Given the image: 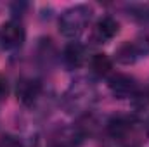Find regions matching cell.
<instances>
[{"label": "cell", "mask_w": 149, "mask_h": 147, "mask_svg": "<svg viewBox=\"0 0 149 147\" xmlns=\"http://www.w3.org/2000/svg\"><path fill=\"white\" fill-rule=\"evenodd\" d=\"M109 88L113 90V94L120 99H125V97H130L135 94V81L134 78L127 76V74H116L109 80Z\"/></svg>", "instance_id": "obj_5"}, {"label": "cell", "mask_w": 149, "mask_h": 147, "mask_svg": "<svg viewBox=\"0 0 149 147\" xmlns=\"http://www.w3.org/2000/svg\"><path fill=\"white\" fill-rule=\"evenodd\" d=\"M149 52V42L144 40H134V42H127L125 45L120 47V50L116 52V59L123 64H130L134 61H137L139 57L146 55Z\"/></svg>", "instance_id": "obj_2"}, {"label": "cell", "mask_w": 149, "mask_h": 147, "mask_svg": "<svg viewBox=\"0 0 149 147\" xmlns=\"http://www.w3.org/2000/svg\"><path fill=\"white\" fill-rule=\"evenodd\" d=\"M148 97H149V88H148Z\"/></svg>", "instance_id": "obj_12"}, {"label": "cell", "mask_w": 149, "mask_h": 147, "mask_svg": "<svg viewBox=\"0 0 149 147\" xmlns=\"http://www.w3.org/2000/svg\"><path fill=\"white\" fill-rule=\"evenodd\" d=\"M118 30H120L118 23H116L113 17L106 16V17H102V19L95 24L92 37H94V40H95L97 43H106L108 40H111V38L118 33Z\"/></svg>", "instance_id": "obj_6"}, {"label": "cell", "mask_w": 149, "mask_h": 147, "mask_svg": "<svg viewBox=\"0 0 149 147\" xmlns=\"http://www.w3.org/2000/svg\"><path fill=\"white\" fill-rule=\"evenodd\" d=\"M90 66H92V69H94V73L95 74L104 76V74L109 73L113 62H111V59H109L106 54H95V55L92 57V61H90Z\"/></svg>", "instance_id": "obj_8"}, {"label": "cell", "mask_w": 149, "mask_h": 147, "mask_svg": "<svg viewBox=\"0 0 149 147\" xmlns=\"http://www.w3.org/2000/svg\"><path fill=\"white\" fill-rule=\"evenodd\" d=\"M24 28L16 23V21H9L2 26L0 30V42H2V47L3 49H17L23 45L24 42Z\"/></svg>", "instance_id": "obj_3"}, {"label": "cell", "mask_w": 149, "mask_h": 147, "mask_svg": "<svg viewBox=\"0 0 149 147\" xmlns=\"http://www.w3.org/2000/svg\"><path fill=\"white\" fill-rule=\"evenodd\" d=\"M85 57H87V54H85V47L83 45H80L76 42L66 45V49H64V59H66V62L70 66L80 68L85 62Z\"/></svg>", "instance_id": "obj_7"}, {"label": "cell", "mask_w": 149, "mask_h": 147, "mask_svg": "<svg viewBox=\"0 0 149 147\" xmlns=\"http://www.w3.org/2000/svg\"><path fill=\"white\" fill-rule=\"evenodd\" d=\"M0 147H23V146L17 139H14L10 135H5V137L0 139Z\"/></svg>", "instance_id": "obj_10"}, {"label": "cell", "mask_w": 149, "mask_h": 147, "mask_svg": "<svg viewBox=\"0 0 149 147\" xmlns=\"http://www.w3.org/2000/svg\"><path fill=\"white\" fill-rule=\"evenodd\" d=\"M7 95V81L3 78H0V97Z\"/></svg>", "instance_id": "obj_11"}, {"label": "cell", "mask_w": 149, "mask_h": 147, "mask_svg": "<svg viewBox=\"0 0 149 147\" xmlns=\"http://www.w3.org/2000/svg\"><path fill=\"white\" fill-rule=\"evenodd\" d=\"M108 130H109V133H111L113 137L121 139V137H125L128 133L130 123L125 118H113L111 121H109V125H108Z\"/></svg>", "instance_id": "obj_9"}, {"label": "cell", "mask_w": 149, "mask_h": 147, "mask_svg": "<svg viewBox=\"0 0 149 147\" xmlns=\"http://www.w3.org/2000/svg\"><path fill=\"white\" fill-rule=\"evenodd\" d=\"M88 19H90V9L85 7V5H76L73 9H68L61 16V19H59V30L66 37H71V38L78 37L85 30Z\"/></svg>", "instance_id": "obj_1"}, {"label": "cell", "mask_w": 149, "mask_h": 147, "mask_svg": "<svg viewBox=\"0 0 149 147\" xmlns=\"http://www.w3.org/2000/svg\"><path fill=\"white\" fill-rule=\"evenodd\" d=\"M40 92H42V85L37 80H21L17 83V88H16L17 99L26 106H30V104H33L37 101Z\"/></svg>", "instance_id": "obj_4"}]
</instances>
